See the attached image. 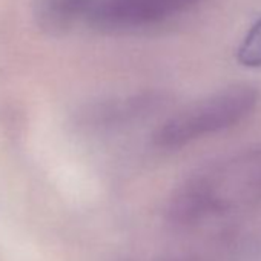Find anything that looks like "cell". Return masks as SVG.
I'll use <instances>...</instances> for the list:
<instances>
[{
	"label": "cell",
	"instance_id": "cell-1",
	"mask_svg": "<svg viewBox=\"0 0 261 261\" xmlns=\"http://www.w3.org/2000/svg\"><path fill=\"white\" fill-rule=\"evenodd\" d=\"M261 203V146L246 148L188 177L171 195L168 218L192 224Z\"/></svg>",
	"mask_w": 261,
	"mask_h": 261
},
{
	"label": "cell",
	"instance_id": "cell-2",
	"mask_svg": "<svg viewBox=\"0 0 261 261\" xmlns=\"http://www.w3.org/2000/svg\"><path fill=\"white\" fill-rule=\"evenodd\" d=\"M259 91L247 83L220 89L166 118L152 136L162 149H178L244 121L259 103Z\"/></svg>",
	"mask_w": 261,
	"mask_h": 261
},
{
	"label": "cell",
	"instance_id": "cell-3",
	"mask_svg": "<svg viewBox=\"0 0 261 261\" xmlns=\"http://www.w3.org/2000/svg\"><path fill=\"white\" fill-rule=\"evenodd\" d=\"M204 0H92L88 17L105 31H137L177 19Z\"/></svg>",
	"mask_w": 261,
	"mask_h": 261
},
{
	"label": "cell",
	"instance_id": "cell-4",
	"mask_svg": "<svg viewBox=\"0 0 261 261\" xmlns=\"http://www.w3.org/2000/svg\"><path fill=\"white\" fill-rule=\"evenodd\" d=\"M237 60L246 68H261V19L246 33L238 46Z\"/></svg>",
	"mask_w": 261,
	"mask_h": 261
}]
</instances>
